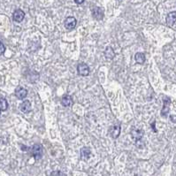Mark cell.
Masks as SVG:
<instances>
[{"label":"cell","mask_w":176,"mask_h":176,"mask_svg":"<svg viewBox=\"0 0 176 176\" xmlns=\"http://www.w3.org/2000/svg\"><path fill=\"white\" fill-rule=\"evenodd\" d=\"M135 59L138 64H143L145 61V55L142 52H137L135 56Z\"/></svg>","instance_id":"9a60e30c"},{"label":"cell","mask_w":176,"mask_h":176,"mask_svg":"<svg viewBox=\"0 0 176 176\" xmlns=\"http://www.w3.org/2000/svg\"><path fill=\"white\" fill-rule=\"evenodd\" d=\"M72 104H73V99H72V98L69 95H65V96L62 97V98H61V105L63 106L67 107V106H70Z\"/></svg>","instance_id":"7c38bea8"},{"label":"cell","mask_w":176,"mask_h":176,"mask_svg":"<svg viewBox=\"0 0 176 176\" xmlns=\"http://www.w3.org/2000/svg\"><path fill=\"white\" fill-rule=\"evenodd\" d=\"M8 108V103L5 98H0V111H6Z\"/></svg>","instance_id":"2e32d148"},{"label":"cell","mask_w":176,"mask_h":176,"mask_svg":"<svg viewBox=\"0 0 176 176\" xmlns=\"http://www.w3.org/2000/svg\"><path fill=\"white\" fill-rule=\"evenodd\" d=\"M136 176H138V175H136Z\"/></svg>","instance_id":"7402d4cb"},{"label":"cell","mask_w":176,"mask_h":176,"mask_svg":"<svg viewBox=\"0 0 176 176\" xmlns=\"http://www.w3.org/2000/svg\"><path fill=\"white\" fill-rule=\"evenodd\" d=\"M24 17H25V13L22 10H20V9L16 10L13 13V20H15L16 22H21L23 20Z\"/></svg>","instance_id":"8992f818"},{"label":"cell","mask_w":176,"mask_h":176,"mask_svg":"<svg viewBox=\"0 0 176 176\" xmlns=\"http://www.w3.org/2000/svg\"><path fill=\"white\" fill-rule=\"evenodd\" d=\"M76 19L74 17H67L65 20V27L66 29H74L76 26Z\"/></svg>","instance_id":"277c9868"},{"label":"cell","mask_w":176,"mask_h":176,"mask_svg":"<svg viewBox=\"0 0 176 176\" xmlns=\"http://www.w3.org/2000/svg\"><path fill=\"white\" fill-rule=\"evenodd\" d=\"M51 176H66V175H65V173H63L60 171H55L51 173Z\"/></svg>","instance_id":"e0dca14e"},{"label":"cell","mask_w":176,"mask_h":176,"mask_svg":"<svg viewBox=\"0 0 176 176\" xmlns=\"http://www.w3.org/2000/svg\"><path fill=\"white\" fill-rule=\"evenodd\" d=\"M90 150L89 148L84 147V148H82L81 150V159L87 160V159L90 158Z\"/></svg>","instance_id":"4fadbf2b"},{"label":"cell","mask_w":176,"mask_h":176,"mask_svg":"<svg viewBox=\"0 0 176 176\" xmlns=\"http://www.w3.org/2000/svg\"><path fill=\"white\" fill-rule=\"evenodd\" d=\"M77 71H78V74H81V76H87L89 75L90 74V67L88 65L84 64V63H81L77 67Z\"/></svg>","instance_id":"3957f363"},{"label":"cell","mask_w":176,"mask_h":176,"mask_svg":"<svg viewBox=\"0 0 176 176\" xmlns=\"http://www.w3.org/2000/svg\"><path fill=\"white\" fill-rule=\"evenodd\" d=\"M105 58H106L107 59H109V60H112V59L114 58L115 54H114V52H113V50H112V47L108 46V47L105 49Z\"/></svg>","instance_id":"5bb4252c"},{"label":"cell","mask_w":176,"mask_h":176,"mask_svg":"<svg viewBox=\"0 0 176 176\" xmlns=\"http://www.w3.org/2000/svg\"><path fill=\"white\" fill-rule=\"evenodd\" d=\"M92 13H93V16H94L97 20H102L103 17H104V11H103V9L100 8V7H95V8L92 10Z\"/></svg>","instance_id":"9c48e42d"},{"label":"cell","mask_w":176,"mask_h":176,"mask_svg":"<svg viewBox=\"0 0 176 176\" xmlns=\"http://www.w3.org/2000/svg\"><path fill=\"white\" fill-rule=\"evenodd\" d=\"M20 109L21 112H28L31 111V104L29 101L28 100H25L21 103V105H20Z\"/></svg>","instance_id":"8fae6325"},{"label":"cell","mask_w":176,"mask_h":176,"mask_svg":"<svg viewBox=\"0 0 176 176\" xmlns=\"http://www.w3.org/2000/svg\"><path fill=\"white\" fill-rule=\"evenodd\" d=\"M0 114H1V111H0Z\"/></svg>","instance_id":"44dd1931"},{"label":"cell","mask_w":176,"mask_h":176,"mask_svg":"<svg viewBox=\"0 0 176 176\" xmlns=\"http://www.w3.org/2000/svg\"><path fill=\"white\" fill-rule=\"evenodd\" d=\"M151 126H152V127H153V129H154V131H155V132H156V131H157V130H156V129H155V122H153V123H152V124H151Z\"/></svg>","instance_id":"ffe728a7"},{"label":"cell","mask_w":176,"mask_h":176,"mask_svg":"<svg viewBox=\"0 0 176 176\" xmlns=\"http://www.w3.org/2000/svg\"><path fill=\"white\" fill-rule=\"evenodd\" d=\"M5 51H6V47H5V45H3V43H2L1 42H0V55L4 54Z\"/></svg>","instance_id":"ac0fdd59"},{"label":"cell","mask_w":176,"mask_h":176,"mask_svg":"<svg viewBox=\"0 0 176 176\" xmlns=\"http://www.w3.org/2000/svg\"><path fill=\"white\" fill-rule=\"evenodd\" d=\"M170 105H171V100L169 98H165L164 100V106L161 111V115L163 117H166V115L168 114L170 111Z\"/></svg>","instance_id":"52a82bcc"},{"label":"cell","mask_w":176,"mask_h":176,"mask_svg":"<svg viewBox=\"0 0 176 176\" xmlns=\"http://www.w3.org/2000/svg\"><path fill=\"white\" fill-rule=\"evenodd\" d=\"M84 1H85V0H74V2H75L76 4H78V5H81V4H82Z\"/></svg>","instance_id":"d6986e66"},{"label":"cell","mask_w":176,"mask_h":176,"mask_svg":"<svg viewBox=\"0 0 176 176\" xmlns=\"http://www.w3.org/2000/svg\"><path fill=\"white\" fill-rule=\"evenodd\" d=\"M42 152H43V148L39 143L35 144V145H33L30 148V154H31V156H33L36 159H39V158H42Z\"/></svg>","instance_id":"6da1fadb"},{"label":"cell","mask_w":176,"mask_h":176,"mask_svg":"<svg viewBox=\"0 0 176 176\" xmlns=\"http://www.w3.org/2000/svg\"><path fill=\"white\" fill-rule=\"evenodd\" d=\"M120 126L119 125H114V126H112L110 128H109V134L111 136L112 138L113 139H116L120 135Z\"/></svg>","instance_id":"7a4b0ae2"},{"label":"cell","mask_w":176,"mask_h":176,"mask_svg":"<svg viewBox=\"0 0 176 176\" xmlns=\"http://www.w3.org/2000/svg\"><path fill=\"white\" fill-rule=\"evenodd\" d=\"M176 22V12H172L168 13L166 16V24L169 27L173 26V24Z\"/></svg>","instance_id":"ba28073f"},{"label":"cell","mask_w":176,"mask_h":176,"mask_svg":"<svg viewBox=\"0 0 176 176\" xmlns=\"http://www.w3.org/2000/svg\"><path fill=\"white\" fill-rule=\"evenodd\" d=\"M143 131L140 129H133L132 130V136L136 141H140L143 137Z\"/></svg>","instance_id":"30bf717a"},{"label":"cell","mask_w":176,"mask_h":176,"mask_svg":"<svg viewBox=\"0 0 176 176\" xmlns=\"http://www.w3.org/2000/svg\"><path fill=\"white\" fill-rule=\"evenodd\" d=\"M15 95L19 99L22 100L27 97L28 91H27V90H25L24 88H22V87H17V89L15 90Z\"/></svg>","instance_id":"5b68a950"}]
</instances>
